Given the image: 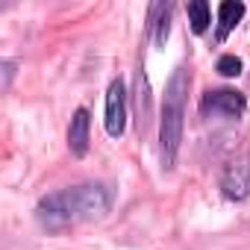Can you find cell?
Wrapping results in <instances>:
<instances>
[{"instance_id": "5", "label": "cell", "mask_w": 250, "mask_h": 250, "mask_svg": "<svg viewBox=\"0 0 250 250\" xmlns=\"http://www.w3.org/2000/svg\"><path fill=\"white\" fill-rule=\"evenodd\" d=\"M103 127L112 139H121L127 133V88L124 80H112L106 88V115H103Z\"/></svg>"}, {"instance_id": "9", "label": "cell", "mask_w": 250, "mask_h": 250, "mask_svg": "<svg viewBox=\"0 0 250 250\" xmlns=\"http://www.w3.org/2000/svg\"><path fill=\"white\" fill-rule=\"evenodd\" d=\"M186 15H188L191 33H197V36H203L209 30V24H212V9H209L206 0H191L188 9H186Z\"/></svg>"}, {"instance_id": "12", "label": "cell", "mask_w": 250, "mask_h": 250, "mask_svg": "<svg viewBox=\"0 0 250 250\" xmlns=\"http://www.w3.org/2000/svg\"><path fill=\"white\" fill-rule=\"evenodd\" d=\"M12 77H15V62H12V59H6V62H3V91H9Z\"/></svg>"}, {"instance_id": "3", "label": "cell", "mask_w": 250, "mask_h": 250, "mask_svg": "<svg viewBox=\"0 0 250 250\" xmlns=\"http://www.w3.org/2000/svg\"><path fill=\"white\" fill-rule=\"evenodd\" d=\"M200 112L206 118H227V121H235L247 112V100L241 91L235 88H215V91H206L203 100H200Z\"/></svg>"}, {"instance_id": "6", "label": "cell", "mask_w": 250, "mask_h": 250, "mask_svg": "<svg viewBox=\"0 0 250 250\" xmlns=\"http://www.w3.org/2000/svg\"><path fill=\"white\" fill-rule=\"evenodd\" d=\"M88 127H91V118L88 109H77L71 118V127H68V147L74 156H85L88 153Z\"/></svg>"}, {"instance_id": "2", "label": "cell", "mask_w": 250, "mask_h": 250, "mask_svg": "<svg viewBox=\"0 0 250 250\" xmlns=\"http://www.w3.org/2000/svg\"><path fill=\"white\" fill-rule=\"evenodd\" d=\"M188 71L177 68L165 85L162 115H159V159L162 171H174L180 145H183V124H186V97H188Z\"/></svg>"}, {"instance_id": "7", "label": "cell", "mask_w": 250, "mask_h": 250, "mask_svg": "<svg viewBox=\"0 0 250 250\" xmlns=\"http://www.w3.org/2000/svg\"><path fill=\"white\" fill-rule=\"evenodd\" d=\"M244 12H247V6L241 3V0H224V3L218 6V33H215V39L227 42V36L241 24Z\"/></svg>"}, {"instance_id": "11", "label": "cell", "mask_w": 250, "mask_h": 250, "mask_svg": "<svg viewBox=\"0 0 250 250\" xmlns=\"http://www.w3.org/2000/svg\"><path fill=\"white\" fill-rule=\"evenodd\" d=\"M136 83H139V97H136V106H139V121L145 124V118L150 115V97H147V80H145V74H142V71H139Z\"/></svg>"}, {"instance_id": "4", "label": "cell", "mask_w": 250, "mask_h": 250, "mask_svg": "<svg viewBox=\"0 0 250 250\" xmlns=\"http://www.w3.org/2000/svg\"><path fill=\"white\" fill-rule=\"evenodd\" d=\"M218 188L227 200L232 203H241L250 197V156H238V159H229L218 177Z\"/></svg>"}, {"instance_id": "1", "label": "cell", "mask_w": 250, "mask_h": 250, "mask_svg": "<svg viewBox=\"0 0 250 250\" xmlns=\"http://www.w3.org/2000/svg\"><path fill=\"white\" fill-rule=\"evenodd\" d=\"M115 191L109 183H80L71 188H59L44 194L36 203V221L47 232H65L77 224L100 221L112 209Z\"/></svg>"}, {"instance_id": "8", "label": "cell", "mask_w": 250, "mask_h": 250, "mask_svg": "<svg viewBox=\"0 0 250 250\" xmlns=\"http://www.w3.org/2000/svg\"><path fill=\"white\" fill-rule=\"evenodd\" d=\"M171 15H174V3H156L150 9V39L156 47H165V42H168Z\"/></svg>"}, {"instance_id": "10", "label": "cell", "mask_w": 250, "mask_h": 250, "mask_svg": "<svg viewBox=\"0 0 250 250\" xmlns=\"http://www.w3.org/2000/svg\"><path fill=\"white\" fill-rule=\"evenodd\" d=\"M215 71H218L221 77H227V80H229V77H238V74L244 71V62H241L235 53H224V56L215 62Z\"/></svg>"}]
</instances>
